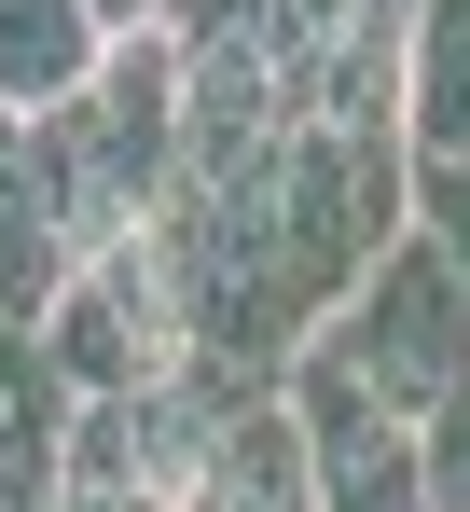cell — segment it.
<instances>
[{"label": "cell", "instance_id": "6da1fadb", "mask_svg": "<svg viewBox=\"0 0 470 512\" xmlns=\"http://www.w3.org/2000/svg\"><path fill=\"white\" fill-rule=\"evenodd\" d=\"M28 180H42L70 263L153 236L166 180H180V42H166V28H125L111 70H97L70 111H28Z\"/></svg>", "mask_w": 470, "mask_h": 512}, {"label": "cell", "instance_id": "7a4b0ae2", "mask_svg": "<svg viewBox=\"0 0 470 512\" xmlns=\"http://www.w3.org/2000/svg\"><path fill=\"white\" fill-rule=\"evenodd\" d=\"M318 346L346 360V388H360L374 416L429 429V416L470 388V291L443 277V250H429V236H401V250L346 291V319H332Z\"/></svg>", "mask_w": 470, "mask_h": 512}, {"label": "cell", "instance_id": "3957f363", "mask_svg": "<svg viewBox=\"0 0 470 512\" xmlns=\"http://www.w3.org/2000/svg\"><path fill=\"white\" fill-rule=\"evenodd\" d=\"M42 360L70 374V402L166 388V374L194 360V291H180V250H166V236H125V250H97L70 291H56V319H42Z\"/></svg>", "mask_w": 470, "mask_h": 512}, {"label": "cell", "instance_id": "277c9868", "mask_svg": "<svg viewBox=\"0 0 470 512\" xmlns=\"http://www.w3.org/2000/svg\"><path fill=\"white\" fill-rule=\"evenodd\" d=\"M291 429H305V457H318V512H429V457H415V429L374 416V402L346 388L332 346L291 360Z\"/></svg>", "mask_w": 470, "mask_h": 512}, {"label": "cell", "instance_id": "5b68a950", "mask_svg": "<svg viewBox=\"0 0 470 512\" xmlns=\"http://www.w3.org/2000/svg\"><path fill=\"white\" fill-rule=\"evenodd\" d=\"M70 374L42 360V333H0V512H56L70 485Z\"/></svg>", "mask_w": 470, "mask_h": 512}, {"label": "cell", "instance_id": "8992f818", "mask_svg": "<svg viewBox=\"0 0 470 512\" xmlns=\"http://www.w3.org/2000/svg\"><path fill=\"white\" fill-rule=\"evenodd\" d=\"M180 512H318V457H305V429H291V388L208 429V471H194Z\"/></svg>", "mask_w": 470, "mask_h": 512}, {"label": "cell", "instance_id": "52a82bcc", "mask_svg": "<svg viewBox=\"0 0 470 512\" xmlns=\"http://www.w3.org/2000/svg\"><path fill=\"white\" fill-rule=\"evenodd\" d=\"M97 70H111L97 0H0V111H14V125H28V111H70Z\"/></svg>", "mask_w": 470, "mask_h": 512}, {"label": "cell", "instance_id": "ba28073f", "mask_svg": "<svg viewBox=\"0 0 470 512\" xmlns=\"http://www.w3.org/2000/svg\"><path fill=\"white\" fill-rule=\"evenodd\" d=\"M70 277L83 263H70V236H56V208H42V180H28V125L0 111V333H42Z\"/></svg>", "mask_w": 470, "mask_h": 512}, {"label": "cell", "instance_id": "9c48e42d", "mask_svg": "<svg viewBox=\"0 0 470 512\" xmlns=\"http://www.w3.org/2000/svg\"><path fill=\"white\" fill-rule=\"evenodd\" d=\"M401 153L457 167L470 153V0H415V97H401Z\"/></svg>", "mask_w": 470, "mask_h": 512}, {"label": "cell", "instance_id": "30bf717a", "mask_svg": "<svg viewBox=\"0 0 470 512\" xmlns=\"http://www.w3.org/2000/svg\"><path fill=\"white\" fill-rule=\"evenodd\" d=\"M415 236H429L443 277L470 291V153H457V167H415Z\"/></svg>", "mask_w": 470, "mask_h": 512}, {"label": "cell", "instance_id": "8fae6325", "mask_svg": "<svg viewBox=\"0 0 470 512\" xmlns=\"http://www.w3.org/2000/svg\"><path fill=\"white\" fill-rule=\"evenodd\" d=\"M415 457H429V512H470V388L415 429Z\"/></svg>", "mask_w": 470, "mask_h": 512}, {"label": "cell", "instance_id": "7c38bea8", "mask_svg": "<svg viewBox=\"0 0 470 512\" xmlns=\"http://www.w3.org/2000/svg\"><path fill=\"white\" fill-rule=\"evenodd\" d=\"M97 28L125 42V28H166V0H97Z\"/></svg>", "mask_w": 470, "mask_h": 512}]
</instances>
